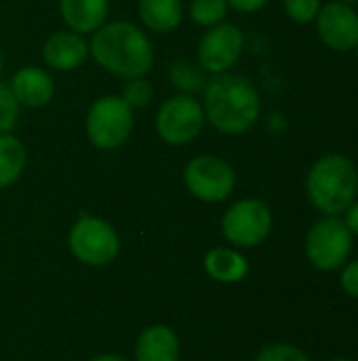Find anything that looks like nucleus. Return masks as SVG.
Here are the masks:
<instances>
[{
  "mask_svg": "<svg viewBox=\"0 0 358 361\" xmlns=\"http://www.w3.org/2000/svg\"><path fill=\"white\" fill-rule=\"evenodd\" d=\"M255 361H310V357L295 345L276 343V345L264 347Z\"/></svg>",
  "mask_w": 358,
  "mask_h": 361,
  "instance_id": "nucleus-24",
  "label": "nucleus"
},
{
  "mask_svg": "<svg viewBox=\"0 0 358 361\" xmlns=\"http://www.w3.org/2000/svg\"><path fill=\"white\" fill-rule=\"evenodd\" d=\"M228 0H190L188 15L200 27H213L228 17Z\"/></svg>",
  "mask_w": 358,
  "mask_h": 361,
  "instance_id": "nucleus-20",
  "label": "nucleus"
},
{
  "mask_svg": "<svg viewBox=\"0 0 358 361\" xmlns=\"http://www.w3.org/2000/svg\"><path fill=\"white\" fill-rule=\"evenodd\" d=\"M245 51V34L232 21H222L207 32L198 40L196 61L211 76L232 72Z\"/></svg>",
  "mask_w": 358,
  "mask_h": 361,
  "instance_id": "nucleus-10",
  "label": "nucleus"
},
{
  "mask_svg": "<svg viewBox=\"0 0 358 361\" xmlns=\"http://www.w3.org/2000/svg\"><path fill=\"white\" fill-rule=\"evenodd\" d=\"M184 184L194 199L203 203H222L234 192L236 171L217 154H198L186 163Z\"/></svg>",
  "mask_w": 358,
  "mask_h": 361,
  "instance_id": "nucleus-9",
  "label": "nucleus"
},
{
  "mask_svg": "<svg viewBox=\"0 0 358 361\" xmlns=\"http://www.w3.org/2000/svg\"><path fill=\"white\" fill-rule=\"evenodd\" d=\"M135 129V110L120 95L97 97L84 118L89 142L103 152L116 150L129 142Z\"/></svg>",
  "mask_w": 358,
  "mask_h": 361,
  "instance_id": "nucleus-4",
  "label": "nucleus"
},
{
  "mask_svg": "<svg viewBox=\"0 0 358 361\" xmlns=\"http://www.w3.org/2000/svg\"><path fill=\"white\" fill-rule=\"evenodd\" d=\"M329 361H354V360H348V357H335V360H329Z\"/></svg>",
  "mask_w": 358,
  "mask_h": 361,
  "instance_id": "nucleus-31",
  "label": "nucleus"
},
{
  "mask_svg": "<svg viewBox=\"0 0 358 361\" xmlns=\"http://www.w3.org/2000/svg\"><path fill=\"white\" fill-rule=\"evenodd\" d=\"M91 361H129V360H124V357H120V355H97V357H93Z\"/></svg>",
  "mask_w": 358,
  "mask_h": 361,
  "instance_id": "nucleus-28",
  "label": "nucleus"
},
{
  "mask_svg": "<svg viewBox=\"0 0 358 361\" xmlns=\"http://www.w3.org/2000/svg\"><path fill=\"white\" fill-rule=\"evenodd\" d=\"M89 55L99 68L122 80L148 76L154 68V44L150 36L129 19L106 21L93 32Z\"/></svg>",
  "mask_w": 358,
  "mask_h": 361,
  "instance_id": "nucleus-2",
  "label": "nucleus"
},
{
  "mask_svg": "<svg viewBox=\"0 0 358 361\" xmlns=\"http://www.w3.org/2000/svg\"><path fill=\"white\" fill-rule=\"evenodd\" d=\"M321 6H323L321 0H283L285 15H287L293 23H298V25L314 23V19H317Z\"/></svg>",
  "mask_w": 358,
  "mask_h": 361,
  "instance_id": "nucleus-23",
  "label": "nucleus"
},
{
  "mask_svg": "<svg viewBox=\"0 0 358 361\" xmlns=\"http://www.w3.org/2000/svg\"><path fill=\"white\" fill-rule=\"evenodd\" d=\"M205 271L219 283H241L249 273V262L238 250L215 247L205 256Z\"/></svg>",
  "mask_w": 358,
  "mask_h": 361,
  "instance_id": "nucleus-17",
  "label": "nucleus"
},
{
  "mask_svg": "<svg viewBox=\"0 0 358 361\" xmlns=\"http://www.w3.org/2000/svg\"><path fill=\"white\" fill-rule=\"evenodd\" d=\"M8 87H11L13 95L17 97V102L21 104V108L38 110V108L49 106L55 97L53 74L44 68H38V66L19 68L11 76Z\"/></svg>",
  "mask_w": 358,
  "mask_h": 361,
  "instance_id": "nucleus-13",
  "label": "nucleus"
},
{
  "mask_svg": "<svg viewBox=\"0 0 358 361\" xmlns=\"http://www.w3.org/2000/svg\"><path fill=\"white\" fill-rule=\"evenodd\" d=\"M181 0H137V15L141 23L154 34H169L184 21Z\"/></svg>",
  "mask_w": 358,
  "mask_h": 361,
  "instance_id": "nucleus-16",
  "label": "nucleus"
},
{
  "mask_svg": "<svg viewBox=\"0 0 358 361\" xmlns=\"http://www.w3.org/2000/svg\"><path fill=\"white\" fill-rule=\"evenodd\" d=\"M205 110L196 95L177 93L167 97L154 116L156 135L169 146L192 144L205 129Z\"/></svg>",
  "mask_w": 358,
  "mask_h": 361,
  "instance_id": "nucleus-6",
  "label": "nucleus"
},
{
  "mask_svg": "<svg viewBox=\"0 0 358 361\" xmlns=\"http://www.w3.org/2000/svg\"><path fill=\"white\" fill-rule=\"evenodd\" d=\"M272 209L262 199H238L222 216L224 237L243 250L262 245L272 233Z\"/></svg>",
  "mask_w": 358,
  "mask_h": 361,
  "instance_id": "nucleus-7",
  "label": "nucleus"
},
{
  "mask_svg": "<svg viewBox=\"0 0 358 361\" xmlns=\"http://www.w3.org/2000/svg\"><path fill=\"white\" fill-rule=\"evenodd\" d=\"M200 104L205 121L224 135H243L262 116L260 89L251 78L234 72L211 76L203 89Z\"/></svg>",
  "mask_w": 358,
  "mask_h": 361,
  "instance_id": "nucleus-1",
  "label": "nucleus"
},
{
  "mask_svg": "<svg viewBox=\"0 0 358 361\" xmlns=\"http://www.w3.org/2000/svg\"><path fill=\"white\" fill-rule=\"evenodd\" d=\"M21 118V104L13 95L8 82L0 80V133H13Z\"/></svg>",
  "mask_w": 358,
  "mask_h": 361,
  "instance_id": "nucleus-21",
  "label": "nucleus"
},
{
  "mask_svg": "<svg viewBox=\"0 0 358 361\" xmlns=\"http://www.w3.org/2000/svg\"><path fill=\"white\" fill-rule=\"evenodd\" d=\"M306 195L323 216H342L358 199L357 165L340 152L317 159L306 176Z\"/></svg>",
  "mask_w": 358,
  "mask_h": 361,
  "instance_id": "nucleus-3",
  "label": "nucleus"
},
{
  "mask_svg": "<svg viewBox=\"0 0 358 361\" xmlns=\"http://www.w3.org/2000/svg\"><path fill=\"white\" fill-rule=\"evenodd\" d=\"M110 0H59V15L68 30L76 34H93L106 21Z\"/></svg>",
  "mask_w": 358,
  "mask_h": 361,
  "instance_id": "nucleus-14",
  "label": "nucleus"
},
{
  "mask_svg": "<svg viewBox=\"0 0 358 361\" xmlns=\"http://www.w3.org/2000/svg\"><path fill=\"white\" fill-rule=\"evenodd\" d=\"M344 222L348 231L352 233V237H358V199L344 212Z\"/></svg>",
  "mask_w": 358,
  "mask_h": 361,
  "instance_id": "nucleus-27",
  "label": "nucleus"
},
{
  "mask_svg": "<svg viewBox=\"0 0 358 361\" xmlns=\"http://www.w3.org/2000/svg\"><path fill=\"white\" fill-rule=\"evenodd\" d=\"M317 34L325 47L338 53L354 51L358 44V11L352 4L331 0L321 6L317 19Z\"/></svg>",
  "mask_w": 358,
  "mask_h": 361,
  "instance_id": "nucleus-11",
  "label": "nucleus"
},
{
  "mask_svg": "<svg viewBox=\"0 0 358 361\" xmlns=\"http://www.w3.org/2000/svg\"><path fill=\"white\" fill-rule=\"evenodd\" d=\"M89 57V42L72 30L53 32L42 44V61L53 72H74Z\"/></svg>",
  "mask_w": 358,
  "mask_h": 361,
  "instance_id": "nucleus-12",
  "label": "nucleus"
},
{
  "mask_svg": "<svg viewBox=\"0 0 358 361\" xmlns=\"http://www.w3.org/2000/svg\"><path fill=\"white\" fill-rule=\"evenodd\" d=\"M340 286L342 290L350 296L358 300V260H348L344 267H342V275H340Z\"/></svg>",
  "mask_w": 358,
  "mask_h": 361,
  "instance_id": "nucleus-25",
  "label": "nucleus"
},
{
  "mask_svg": "<svg viewBox=\"0 0 358 361\" xmlns=\"http://www.w3.org/2000/svg\"><path fill=\"white\" fill-rule=\"evenodd\" d=\"M340 2H346V4H352V6L358 4V0H340Z\"/></svg>",
  "mask_w": 358,
  "mask_h": 361,
  "instance_id": "nucleus-30",
  "label": "nucleus"
},
{
  "mask_svg": "<svg viewBox=\"0 0 358 361\" xmlns=\"http://www.w3.org/2000/svg\"><path fill=\"white\" fill-rule=\"evenodd\" d=\"M268 2H270V0H228V6L234 8V11H238V13L249 15V13L262 11Z\"/></svg>",
  "mask_w": 358,
  "mask_h": 361,
  "instance_id": "nucleus-26",
  "label": "nucleus"
},
{
  "mask_svg": "<svg viewBox=\"0 0 358 361\" xmlns=\"http://www.w3.org/2000/svg\"><path fill=\"white\" fill-rule=\"evenodd\" d=\"M120 97L133 108V110H139V108H146L152 97H154V87L152 82L141 76V78H131V80H124V87H122V93Z\"/></svg>",
  "mask_w": 358,
  "mask_h": 361,
  "instance_id": "nucleus-22",
  "label": "nucleus"
},
{
  "mask_svg": "<svg viewBox=\"0 0 358 361\" xmlns=\"http://www.w3.org/2000/svg\"><path fill=\"white\" fill-rule=\"evenodd\" d=\"M354 53H357V59H358V44H357V47H354Z\"/></svg>",
  "mask_w": 358,
  "mask_h": 361,
  "instance_id": "nucleus-32",
  "label": "nucleus"
},
{
  "mask_svg": "<svg viewBox=\"0 0 358 361\" xmlns=\"http://www.w3.org/2000/svg\"><path fill=\"white\" fill-rule=\"evenodd\" d=\"M135 361H179V338L169 326L146 328L135 345Z\"/></svg>",
  "mask_w": 358,
  "mask_h": 361,
  "instance_id": "nucleus-15",
  "label": "nucleus"
},
{
  "mask_svg": "<svg viewBox=\"0 0 358 361\" xmlns=\"http://www.w3.org/2000/svg\"><path fill=\"white\" fill-rule=\"evenodd\" d=\"M169 78L179 93L196 95L198 91L205 89L209 74L203 70V66L196 59H177L169 68Z\"/></svg>",
  "mask_w": 358,
  "mask_h": 361,
  "instance_id": "nucleus-19",
  "label": "nucleus"
},
{
  "mask_svg": "<svg viewBox=\"0 0 358 361\" xmlns=\"http://www.w3.org/2000/svg\"><path fill=\"white\" fill-rule=\"evenodd\" d=\"M68 245L76 260L89 267H106L120 252V237L110 222L97 216H80L70 233Z\"/></svg>",
  "mask_w": 358,
  "mask_h": 361,
  "instance_id": "nucleus-8",
  "label": "nucleus"
},
{
  "mask_svg": "<svg viewBox=\"0 0 358 361\" xmlns=\"http://www.w3.org/2000/svg\"><path fill=\"white\" fill-rule=\"evenodd\" d=\"M352 243L354 237L348 231L344 218L340 216H323L321 220H317L304 241V250H306V258L308 262L323 271V273H331L342 269L350 254H352Z\"/></svg>",
  "mask_w": 358,
  "mask_h": 361,
  "instance_id": "nucleus-5",
  "label": "nucleus"
},
{
  "mask_svg": "<svg viewBox=\"0 0 358 361\" xmlns=\"http://www.w3.org/2000/svg\"><path fill=\"white\" fill-rule=\"evenodd\" d=\"M2 70H4V57H2V51H0V74H2Z\"/></svg>",
  "mask_w": 358,
  "mask_h": 361,
  "instance_id": "nucleus-29",
  "label": "nucleus"
},
{
  "mask_svg": "<svg viewBox=\"0 0 358 361\" xmlns=\"http://www.w3.org/2000/svg\"><path fill=\"white\" fill-rule=\"evenodd\" d=\"M27 165V150L13 133H0V190L13 186Z\"/></svg>",
  "mask_w": 358,
  "mask_h": 361,
  "instance_id": "nucleus-18",
  "label": "nucleus"
}]
</instances>
